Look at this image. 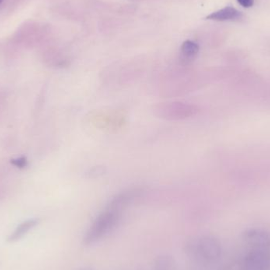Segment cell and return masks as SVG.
I'll use <instances>...</instances> for the list:
<instances>
[{
    "mask_svg": "<svg viewBox=\"0 0 270 270\" xmlns=\"http://www.w3.org/2000/svg\"><path fill=\"white\" fill-rule=\"evenodd\" d=\"M134 194L130 191L116 196L105 210L92 224L84 238V243L86 245L93 244L109 234L120 221L122 209L132 199Z\"/></svg>",
    "mask_w": 270,
    "mask_h": 270,
    "instance_id": "cell-1",
    "label": "cell"
},
{
    "mask_svg": "<svg viewBox=\"0 0 270 270\" xmlns=\"http://www.w3.org/2000/svg\"><path fill=\"white\" fill-rule=\"evenodd\" d=\"M154 111L156 115L165 120H179L194 116L198 113V109L189 103L174 102L159 104Z\"/></svg>",
    "mask_w": 270,
    "mask_h": 270,
    "instance_id": "cell-2",
    "label": "cell"
},
{
    "mask_svg": "<svg viewBox=\"0 0 270 270\" xmlns=\"http://www.w3.org/2000/svg\"><path fill=\"white\" fill-rule=\"evenodd\" d=\"M193 249L196 255L206 261H212L218 258L222 250L219 242L211 236L200 238L194 243Z\"/></svg>",
    "mask_w": 270,
    "mask_h": 270,
    "instance_id": "cell-3",
    "label": "cell"
},
{
    "mask_svg": "<svg viewBox=\"0 0 270 270\" xmlns=\"http://www.w3.org/2000/svg\"><path fill=\"white\" fill-rule=\"evenodd\" d=\"M270 254L267 249L253 248L245 257L243 270H268Z\"/></svg>",
    "mask_w": 270,
    "mask_h": 270,
    "instance_id": "cell-4",
    "label": "cell"
},
{
    "mask_svg": "<svg viewBox=\"0 0 270 270\" xmlns=\"http://www.w3.org/2000/svg\"><path fill=\"white\" fill-rule=\"evenodd\" d=\"M246 243L253 248L268 249L270 247V232L260 229H250L243 234Z\"/></svg>",
    "mask_w": 270,
    "mask_h": 270,
    "instance_id": "cell-5",
    "label": "cell"
},
{
    "mask_svg": "<svg viewBox=\"0 0 270 270\" xmlns=\"http://www.w3.org/2000/svg\"><path fill=\"white\" fill-rule=\"evenodd\" d=\"M241 16V13L236 8L232 7H226L219 11L211 14L206 17V19L214 21H228L234 20L236 18H239Z\"/></svg>",
    "mask_w": 270,
    "mask_h": 270,
    "instance_id": "cell-6",
    "label": "cell"
},
{
    "mask_svg": "<svg viewBox=\"0 0 270 270\" xmlns=\"http://www.w3.org/2000/svg\"><path fill=\"white\" fill-rule=\"evenodd\" d=\"M38 219L28 220L26 222L21 224L20 225H18L17 229L14 231L13 233H11V236L8 238V242L15 243V242L22 239L28 232L33 229L38 224Z\"/></svg>",
    "mask_w": 270,
    "mask_h": 270,
    "instance_id": "cell-7",
    "label": "cell"
},
{
    "mask_svg": "<svg viewBox=\"0 0 270 270\" xmlns=\"http://www.w3.org/2000/svg\"><path fill=\"white\" fill-rule=\"evenodd\" d=\"M199 51L198 44L191 40H187L183 43L181 47V52L183 57L187 60H191L197 56Z\"/></svg>",
    "mask_w": 270,
    "mask_h": 270,
    "instance_id": "cell-8",
    "label": "cell"
},
{
    "mask_svg": "<svg viewBox=\"0 0 270 270\" xmlns=\"http://www.w3.org/2000/svg\"><path fill=\"white\" fill-rule=\"evenodd\" d=\"M103 173H104V170H103V168H94V169L90 171V173H89L90 176L89 177H97V176H100V175H103Z\"/></svg>",
    "mask_w": 270,
    "mask_h": 270,
    "instance_id": "cell-9",
    "label": "cell"
},
{
    "mask_svg": "<svg viewBox=\"0 0 270 270\" xmlns=\"http://www.w3.org/2000/svg\"><path fill=\"white\" fill-rule=\"evenodd\" d=\"M237 1L244 8H250L254 5V0H237Z\"/></svg>",
    "mask_w": 270,
    "mask_h": 270,
    "instance_id": "cell-10",
    "label": "cell"
},
{
    "mask_svg": "<svg viewBox=\"0 0 270 270\" xmlns=\"http://www.w3.org/2000/svg\"><path fill=\"white\" fill-rule=\"evenodd\" d=\"M3 0H0V4H1V2H2Z\"/></svg>",
    "mask_w": 270,
    "mask_h": 270,
    "instance_id": "cell-11",
    "label": "cell"
}]
</instances>
